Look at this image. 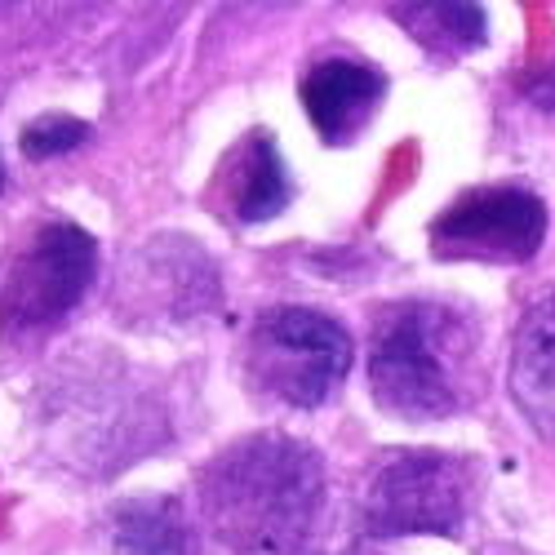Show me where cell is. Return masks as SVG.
I'll return each mask as SVG.
<instances>
[{"label": "cell", "mask_w": 555, "mask_h": 555, "mask_svg": "<svg viewBox=\"0 0 555 555\" xmlns=\"http://www.w3.org/2000/svg\"><path fill=\"white\" fill-rule=\"evenodd\" d=\"M320 502V453L281 431L245 436L201 472L205 520L245 555H294L315 529Z\"/></svg>", "instance_id": "cell-1"}, {"label": "cell", "mask_w": 555, "mask_h": 555, "mask_svg": "<svg viewBox=\"0 0 555 555\" xmlns=\"http://www.w3.org/2000/svg\"><path fill=\"white\" fill-rule=\"evenodd\" d=\"M462 320L440 302H400L383 315L369 351V387L383 413L400 423H436L462 404L453 351Z\"/></svg>", "instance_id": "cell-2"}, {"label": "cell", "mask_w": 555, "mask_h": 555, "mask_svg": "<svg viewBox=\"0 0 555 555\" xmlns=\"http://www.w3.org/2000/svg\"><path fill=\"white\" fill-rule=\"evenodd\" d=\"M351 334L311 307H271L254 320L245 343V378L258 396L289 409L325 404L351 374Z\"/></svg>", "instance_id": "cell-3"}, {"label": "cell", "mask_w": 555, "mask_h": 555, "mask_svg": "<svg viewBox=\"0 0 555 555\" xmlns=\"http://www.w3.org/2000/svg\"><path fill=\"white\" fill-rule=\"evenodd\" d=\"M99 275V245L85 227L50 218L10 262L0 285V338H23L67 320Z\"/></svg>", "instance_id": "cell-4"}, {"label": "cell", "mask_w": 555, "mask_h": 555, "mask_svg": "<svg viewBox=\"0 0 555 555\" xmlns=\"http://www.w3.org/2000/svg\"><path fill=\"white\" fill-rule=\"evenodd\" d=\"M467 502L472 472L462 457L436 449L391 453L364 489V529L374 538H453L467 520Z\"/></svg>", "instance_id": "cell-5"}, {"label": "cell", "mask_w": 555, "mask_h": 555, "mask_svg": "<svg viewBox=\"0 0 555 555\" xmlns=\"http://www.w3.org/2000/svg\"><path fill=\"white\" fill-rule=\"evenodd\" d=\"M444 262H529L546 241V205L525 188H472L427 227Z\"/></svg>", "instance_id": "cell-6"}, {"label": "cell", "mask_w": 555, "mask_h": 555, "mask_svg": "<svg viewBox=\"0 0 555 555\" xmlns=\"http://www.w3.org/2000/svg\"><path fill=\"white\" fill-rule=\"evenodd\" d=\"M120 302L147 320H192L218 307V267L196 241H147L129 258Z\"/></svg>", "instance_id": "cell-7"}, {"label": "cell", "mask_w": 555, "mask_h": 555, "mask_svg": "<svg viewBox=\"0 0 555 555\" xmlns=\"http://www.w3.org/2000/svg\"><path fill=\"white\" fill-rule=\"evenodd\" d=\"M302 112L315 125L320 143L347 147L364 133L387 99V76L360 59H320L302 76Z\"/></svg>", "instance_id": "cell-8"}, {"label": "cell", "mask_w": 555, "mask_h": 555, "mask_svg": "<svg viewBox=\"0 0 555 555\" xmlns=\"http://www.w3.org/2000/svg\"><path fill=\"white\" fill-rule=\"evenodd\" d=\"M289 201H294V178L275 138L267 129L245 133L241 147H231L227 160L218 165V205H222L218 214H227L241 227H254L281 218Z\"/></svg>", "instance_id": "cell-9"}, {"label": "cell", "mask_w": 555, "mask_h": 555, "mask_svg": "<svg viewBox=\"0 0 555 555\" xmlns=\"http://www.w3.org/2000/svg\"><path fill=\"white\" fill-rule=\"evenodd\" d=\"M512 400L542 440H555V294L525 315L516 334Z\"/></svg>", "instance_id": "cell-10"}, {"label": "cell", "mask_w": 555, "mask_h": 555, "mask_svg": "<svg viewBox=\"0 0 555 555\" xmlns=\"http://www.w3.org/2000/svg\"><path fill=\"white\" fill-rule=\"evenodd\" d=\"M116 555H196V533L173 493L120 498L107 512Z\"/></svg>", "instance_id": "cell-11"}, {"label": "cell", "mask_w": 555, "mask_h": 555, "mask_svg": "<svg viewBox=\"0 0 555 555\" xmlns=\"http://www.w3.org/2000/svg\"><path fill=\"white\" fill-rule=\"evenodd\" d=\"M396 23L409 27V36L423 44V50L440 54V59H462L476 54L480 44L489 40V14L485 5H396L391 10Z\"/></svg>", "instance_id": "cell-12"}, {"label": "cell", "mask_w": 555, "mask_h": 555, "mask_svg": "<svg viewBox=\"0 0 555 555\" xmlns=\"http://www.w3.org/2000/svg\"><path fill=\"white\" fill-rule=\"evenodd\" d=\"M89 133H94V129H89V120H80V116L44 112V116H36V120L23 125L18 152H23L27 160H54V156H67V152L85 147Z\"/></svg>", "instance_id": "cell-13"}, {"label": "cell", "mask_w": 555, "mask_h": 555, "mask_svg": "<svg viewBox=\"0 0 555 555\" xmlns=\"http://www.w3.org/2000/svg\"><path fill=\"white\" fill-rule=\"evenodd\" d=\"M525 94H529V103H533V107L555 112V63H551V67H542V72L525 85Z\"/></svg>", "instance_id": "cell-14"}, {"label": "cell", "mask_w": 555, "mask_h": 555, "mask_svg": "<svg viewBox=\"0 0 555 555\" xmlns=\"http://www.w3.org/2000/svg\"><path fill=\"white\" fill-rule=\"evenodd\" d=\"M0 188H5V178H0Z\"/></svg>", "instance_id": "cell-15"}]
</instances>
